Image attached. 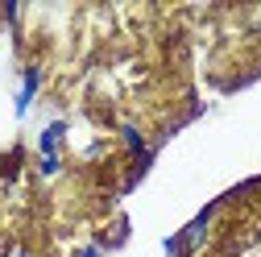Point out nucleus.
Returning <instances> with one entry per match:
<instances>
[{"mask_svg":"<svg viewBox=\"0 0 261 257\" xmlns=\"http://www.w3.org/2000/svg\"><path fill=\"white\" fill-rule=\"evenodd\" d=\"M42 87V71L38 67H25V79H21V95H17V116L29 112V104H34V95Z\"/></svg>","mask_w":261,"mask_h":257,"instance_id":"obj_1","label":"nucleus"},{"mask_svg":"<svg viewBox=\"0 0 261 257\" xmlns=\"http://www.w3.org/2000/svg\"><path fill=\"white\" fill-rule=\"evenodd\" d=\"M62 133H67V120H54V124L42 128V137H38L42 158H58V141H62Z\"/></svg>","mask_w":261,"mask_h":257,"instance_id":"obj_2","label":"nucleus"},{"mask_svg":"<svg viewBox=\"0 0 261 257\" xmlns=\"http://www.w3.org/2000/svg\"><path fill=\"white\" fill-rule=\"evenodd\" d=\"M120 137H124V145H128V153H133V158H137V162H145V158H153V153L145 149V137L137 133V128H133V124H124V128H120Z\"/></svg>","mask_w":261,"mask_h":257,"instance_id":"obj_3","label":"nucleus"},{"mask_svg":"<svg viewBox=\"0 0 261 257\" xmlns=\"http://www.w3.org/2000/svg\"><path fill=\"white\" fill-rule=\"evenodd\" d=\"M17 174H21V149H13V153H9V158H5V178H9V183H13V178H17Z\"/></svg>","mask_w":261,"mask_h":257,"instance_id":"obj_4","label":"nucleus"},{"mask_svg":"<svg viewBox=\"0 0 261 257\" xmlns=\"http://www.w3.org/2000/svg\"><path fill=\"white\" fill-rule=\"evenodd\" d=\"M62 170V162H58V158H42V174L50 178V174H58Z\"/></svg>","mask_w":261,"mask_h":257,"instance_id":"obj_5","label":"nucleus"},{"mask_svg":"<svg viewBox=\"0 0 261 257\" xmlns=\"http://www.w3.org/2000/svg\"><path fill=\"white\" fill-rule=\"evenodd\" d=\"M79 257H100V249H95V245H87V249H83Z\"/></svg>","mask_w":261,"mask_h":257,"instance_id":"obj_6","label":"nucleus"},{"mask_svg":"<svg viewBox=\"0 0 261 257\" xmlns=\"http://www.w3.org/2000/svg\"><path fill=\"white\" fill-rule=\"evenodd\" d=\"M9 257H29V253H25V249H13V253H9Z\"/></svg>","mask_w":261,"mask_h":257,"instance_id":"obj_7","label":"nucleus"}]
</instances>
